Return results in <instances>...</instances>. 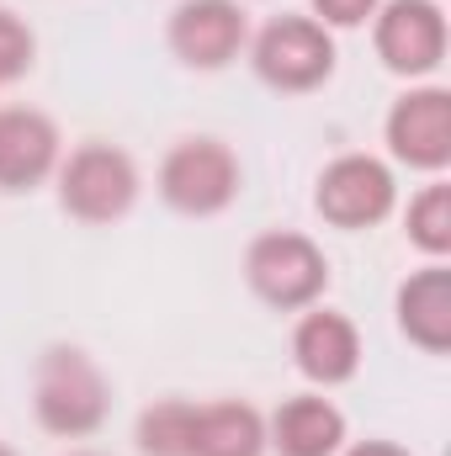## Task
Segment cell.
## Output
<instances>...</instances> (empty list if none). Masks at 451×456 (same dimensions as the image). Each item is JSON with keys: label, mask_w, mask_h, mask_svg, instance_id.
I'll list each match as a JSON object with an SVG mask.
<instances>
[{"label": "cell", "mask_w": 451, "mask_h": 456, "mask_svg": "<svg viewBox=\"0 0 451 456\" xmlns=\"http://www.w3.org/2000/svg\"><path fill=\"white\" fill-rule=\"evenodd\" d=\"M372 43L393 75L425 80L447 64V11L436 0H382L372 16Z\"/></svg>", "instance_id": "obj_7"}, {"label": "cell", "mask_w": 451, "mask_h": 456, "mask_svg": "<svg viewBox=\"0 0 451 456\" xmlns=\"http://www.w3.org/2000/svg\"><path fill=\"white\" fill-rule=\"evenodd\" d=\"M138 165L117 143H80L70 159H59V202L80 224H117L138 202Z\"/></svg>", "instance_id": "obj_4"}, {"label": "cell", "mask_w": 451, "mask_h": 456, "mask_svg": "<svg viewBox=\"0 0 451 456\" xmlns=\"http://www.w3.org/2000/svg\"><path fill=\"white\" fill-rule=\"evenodd\" d=\"M340 456H409L393 441H356V446H340Z\"/></svg>", "instance_id": "obj_19"}, {"label": "cell", "mask_w": 451, "mask_h": 456, "mask_svg": "<svg viewBox=\"0 0 451 456\" xmlns=\"http://www.w3.org/2000/svg\"><path fill=\"white\" fill-rule=\"evenodd\" d=\"M170 53L186 69H228L250 43V16L239 0H181L170 11Z\"/></svg>", "instance_id": "obj_9"}, {"label": "cell", "mask_w": 451, "mask_h": 456, "mask_svg": "<svg viewBox=\"0 0 451 456\" xmlns=\"http://www.w3.org/2000/svg\"><path fill=\"white\" fill-rule=\"evenodd\" d=\"M32 59H37L32 27H27L11 5H0V86H16V80L32 69Z\"/></svg>", "instance_id": "obj_17"}, {"label": "cell", "mask_w": 451, "mask_h": 456, "mask_svg": "<svg viewBox=\"0 0 451 456\" xmlns=\"http://www.w3.org/2000/svg\"><path fill=\"white\" fill-rule=\"evenodd\" d=\"M398 330H404V340L420 345L425 355H447L451 350V271H447V260L420 265L398 287Z\"/></svg>", "instance_id": "obj_12"}, {"label": "cell", "mask_w": 451, "mask_h": 456, "mask_svg": "<svg viewBox=\"0 0 451 456\" xmlns=\"http://www.w3.org/2000/svg\"><path fill=\"white\" fill-rule=\"evenodd\" d=\"M388 154L420 175H441L451 165V91L447 86H414L393 102L382 122Z\"/></svg>", "instance_id": "obj_8"}, {"label": "cell", "mask_w": 451, "mask_h": 456, "mask_svg": "<svg viewBox=\"0 0 451 456\" xmlns=\"http://www.w3.org/2000/svg\"><path fill=\"white\" fill-rule=\"evenodd\" d=\"M250 64L271 91L303 96L335 75V37L314 16H271L250 43Z\"/></svg>", "instance_id": "obj_5"}, {"label": "cell", "mask_w": 451, "mask_h": 456, "mask_svg": "<svg viewBox=\"0 0 451 456\" xmlns=\"http://www.w3.org/2000/svg\"><path fill=\"white\" fill-rule=\"evenodd\" d=\"M244 186L239 154L224 138H181L160 165V197L181 218H218Z\"/></svg>", "instance_id": "obj_3"}, {"label": "cell", "mask_w": 451, "mask_h": 456, "mask_svg": "<svg viewBox=\"0 0 451 456\" xmlns=\"http://www.w3.org/2000/svg\"><path fill=\"white\" fill-rule=\"evenodd\" d=\"M314 208L330 228L361 233V228H377L398 208V181L377 154H340L324 165V175L314 186Z\"/></svg>", "instance_id": "obj_6"}, {"label": "cell", "mask_w": 451, "mask_h": 456, "mask_svg": "<svg viewBox=\"0 0 451 456\" xmlns=\"http://www.w3.org/2000/svg\"><path fill=\"white\" fill-rule=\"evenodd\" d=\"M32 409L37 425L59 441H86L107 425L112 414V387L102 377V366L75 350V345H53L43 350L37 371H32Z\"/></svg>", "instance_id": "obj_1"}, {"label": "cell", "mask_w": 451, "mask_h": 456, "mask_svg": "<svg viewBox=\"0 0 451 456\" xmlns=\"http://www.w3.org/2000/svg\"><path fill=\"white\" fill-rule=\"evenodd\" d=\"M404 233L420 255L430 260H447L451 255V186L447 181H430L409 197V213H404Z\"/></svg>", "instance_id": "obj_16"}, {"label": "cell", "mask_w": 451, "mask_h": 456, "mask_svg": "<svg viewBox=\"0 0 451 456\" xmlns=\"http://www.w3.org/2000/svg\"><path fill=\"white\" fill-rule=\"evenodd\" d=\"M244 281H250V292L260 303H271L282 314H303V308H314L324 297L330 260L308 233L276 228V233H260L244 249Z\"/></svg>", "instance_id": "obj_2"}, {"label": "cell", "mask_w": 451, "mask_h": 456, "mask_svg": "<svg viewBox=\"0 0 451 456\" xmlns=\"http://www.w3.org/2000/svg\"><path fill=\"white\" fill-rule=\"evenodd\" d=\"M292 361L314 387H340L361 371V335L335 308H308L292 330Z\"/></svg>", "instance_id": "obj_11"}, {"label": "cell", "mask_w": 451, "mask_h": 456, "mask_svg": "<svg viewBox=\"0 0 451 456\" xmlns=\"http://www.w3.org/2000/svg\"><path fill=\"white\" fill-rule=\"evenodd\" d=\"M266 446H276L282 456H340V446H345V414L330 398H319V393L287 398L266 419Z\"/></svg>", "instance_id": "obj_13"}, {"label": "cell", "mask_w": 451, "mask_h": 456, "mask_svg": "<svg viewBox=\"0 0 451 456\" xmlns=\"http://www.w3.org/2000/svg\"><path fill=\"white\" fill-rule=\"evenodd\" d=\"M192 456H266V414L255 403H197Z\"/></svg>", "instance_id": "obj_14"}, {"label": "cell", "mask_w": 451, "mask_h": 456, "mask_svg": "<svg viewBox=\"0 0 451 456\" xmlns=\"http://www.w3.org/2000/svg\"><path fill=\"white\" fill-rule=\"evenodd\" d=\"M0 456H16V452H11V446H0Z\"/></svg>", "instance_id": "obj_21"}, {"label": "cell", "mask_w": 451, "mask_h": 456, "mask_svg": "<svg viewBox=\"0 0 451 456\" xmlns=\"http://www.w3.org/2000/svg\"><path fill=\"white\" fill-rule=\"evenodd\" d=\"M138 452L144 456H192L197 441V403L186 398H160L138 414V430H133Z\"/></svg>", "instance_id": "obj_15"}, {"label": "cell", "mask_w": 451, "mask_h": 456, "mask_svg": "<svg viewBox=\"0 0 451 456\" xmlns=\"http://www.w3.org/2000/svg\"><path fill=\"white\" fill-rule=\"evenodd\" d=\"M70 456H102V452H70Z\"/></svg>", "instance_id": "obj_20"}, {"label": "cell", "mask_w": 451, "mask_h": 456, "mask_svg": "<svg viewBox=\"0 0 451 456\" xmlns=\"http://www.w3.org/2000/svg\"><path fill=\"white\" fill-rule=\"evenodd\" d=\"M377 5L382 0H314V21L319 27H330V32H350V27H366L372 16H377Z\"/></svg>", "instance_id": "obj_18"}, {"label": "cell", "mask_w": 451, "mask_h": 456, "mask_svg": "<svg viewBox=\"0 0 451 456\" xmlns=\"http://www.w3.org/2000/svg\"><path fill=\"white\" fill-rule=\"evenodd\" d=\"M59 122L37 107H0V191H37L59 170Z\"/></svg>", "instance_id": "obj_10"}]
</instances>
